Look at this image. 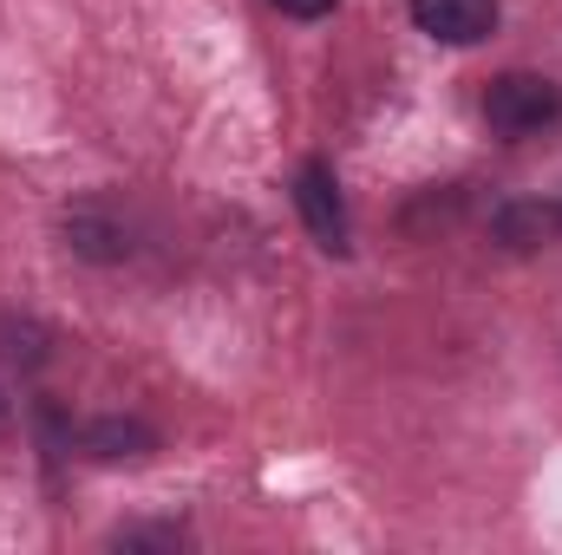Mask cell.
<instances>
[{"mask_svg":"<svg viewBox=\"0 0 562 555\" xmlns=\"http://www.w3.org/2000/svg\"><path fill=\"white\" fill-rule=\"evenodd\" d=\"M484 125L497 138H543L562 125V86L543 72H497L484 86Z\"/></svg>","mask_w":562,"mask_h":555,"instance_id":"6da1fadb","label":"cell"},{"mask_svg":"<svg viewBox=\"0 0 562 555\" xmlns=\"http://www.w3.org/2000/svg\"><path fill=\"white\" fill-rule=\"evenodd\" d=\"M497 0H413V26L438 46H484L497 33Z\"/></svg>","mask_w":562,"mask_h":555,"instance_id":"3957f363","label":"cell"},{"mask_svg":"<svg viewBox=\"0 0 562 555\" xmlns=\"http://www.w3.org/2000/svg\"><path fill=\"white\" fill-rule=\"evenodd\" d=\"M491 236H497L504 249H517V256L562 242V196H517V203H504V209L491 216Z\"/></svg>","mask_w":562,"mask_h":555,"instance_id":"277c9868","label":"cell"},{"mask_svg":"<svg viewBox=\"0 0 562 555\" xmlns=\"http://www.w3.org/2000/svg\"><path fill=\"white\" fill-rule=\"evenodd\" d=\"M269 7H276V13H288V20H327L340 0H269Z\"/></svg>","mask_w":562,"mask_h":555,"instance_id":"9c48e42d","label":"cell"},{"mask_svg":"<svg viewBox=\"0 0 562 555\" xmlns=\"http://www.w3.org/2000/svg\"><path fill=\"white\" fill-rule=\"evenodd\" d=\"M86 451L99 464H125V457H150L157 451V431L144 418H92L86 424Z\"/></svg>","mask_w":562,"mask_h":555,"instance_id":"8992f818","label":"cell"},{"mask_svg":"<svg viewBox=\"0 0 562 555\" xmlns=\"http://www.w3.org/2000/svg\"><path fill=\"white\" fill-rule=\"evenodd\" d=\"M0 424H7V393H0Z\"/></svg>","mask_w":562,"mask_h":555,"instance_id":"30bf717a","label":"cell"},{"mask_svg":"<svg viewBox=\"0 0 562 555\" xmlns=\"http://www.w3.org/2000/svg\"><path fill=\"white\" fill-rule=\"evenodd\" d=\"M66 249L86 256V262H99V269H112V262L132 256V229L105 203H79V209H66Z\"/></svg>","mask_w":562,"mask_h":555,"instance_id":"5b68a950","label":"cell"},{"mask_svg":"<svg viewBox=\"0 0 562 555\" xmlns=\"http://www.w3.org/2000/svg\"><path fill=\"white\" fill-rule=\"evenodd\" d=\"M46 347H53V333H46L40 320H13V314L0 320V360H7V366H26V373H33V366L46 360Z\"/></svg>","mask_w":562,"mask_h":555,"instance_id":"52a82bcc","label":"cell"},{"mask_svg":"<svg viewBox=\"0 0 562 555\" xmlns=\"http://www.w3.org/2000/svg\"><path fill=\"white\" fill-rule=\"evenodd\" d=\"M294 209H301L307 236H314L327 256H347V249H353V229H347L340 183H334V170H327L321 157H307V163H301V177H294Z\"/></svg>","mask_w":562,"mask_h":555,"instance_id":"7a4b0ae2","label":"cell"},{"mask_svg":"<svg viewBox=\"0 0 562 555\" xmlns=\"http://www.w3.org/2000/svg\"><path fill=\"white\" fill-rule=\"evenodd\" d=\"M112 543H119V550H144V543H150V550H177L183 530H177V523H138V530H119Z\"/></svg>","mask_w":562,"mask_h":555,"instance_id":"ba28073f","label":"cell"}]
</instances>
